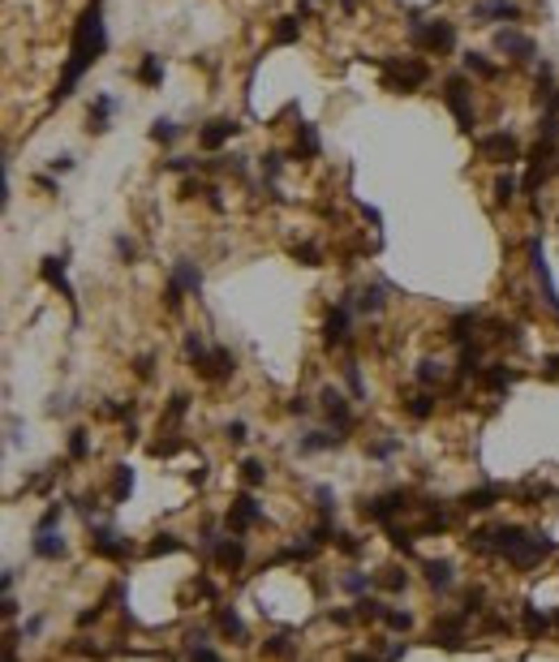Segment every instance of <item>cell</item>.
<instances>
[{
    "label": "cell",
    "mask_w": 559,
    "mask_h": 662,
    "mask_svg": "<svg viewBox=\"0 0 559 662\" xmlns=\"http://www.w3.org/2000/svg\"><path fill=\"white\" fill-rule=\"evenodd\" d=\"M99 5L104 0H95V5L78 17V26H73V52H69V65H65V78H61V86H56V104L61 99H69L73 95V86H78V78L82 73L104 56V47H108V31H104V13H99Z\"/></svg>",
    "instance_id": "cell-1"
},
{
    "label": "cell",
    "mask_w": 559,
    "mask_h": 662,
    "mask_svg": "<svg viewBox=\"0 0 559 662\" xmlns=\"http://www.w3.org/2000/svg\"><path fill=\"white\" fill-rule=\"evenodd\" d=\"M413 39L422 47H430V52H447V47L456 43V31L447 26V22H430V26H418L413 22Z\"/></svg>",
    "instance_id": "cell-2"
},
{
    "label": "cell",
    "mask_w": 559,
    "mask_h": 662,
    "mask_svg": "<svg viewBox=\"0 0 559 662\" xmlns=\"http://www.w3.org/2000/svg\"><path fill=\"white\" fill-rule=\"evenodd\" d=\"M443 99H447V108L456 112V121H461V130L469 134L473 130V108H469V99H465V78H447Z\"/></svg>",
    "instance_id": "cell-3"
},
{
    "label": "cell",
    "mask_w": 559,
    "mask_h": 662,
    "mask_svg": "<svg viewBox=\"0 0 559 662\" xmlns=\"http://www.w3.org/2000/svg\"><path fill=\"white\" fill-rule=\"evenodd\" d=\"M542 555H551V542H546V538L538 542V538H529V533H521V542H516L512 551H507V559H512L516 568H533Z\"/></svg>",
    "instance_id": "cell-4"
},
{
    "label": "cell",
    "mask_w": 559,
    "mask_h": 662,
    "mask_svg": "<svg viewBox=\"0 0 559 662\" xmlns=\"http://www.w3.org/2000/svg\"><path fill=\"white\" fill-rule=\"evenodd\" d=\"M477 151H482L487 160H495V164H512V160H516V142L507 138V134H491V138H482V142H477Z\"/></svg>",
    "instance_id": "cell-5"
},
{
    "label": "cell",
    "mask_w": 559,
    "mask_h": 662,
    "mask_svg": "<svg viewBox=\"0 0 559 662\" xmlns=\"http://www.w3.org/2000/svg\"><path fill=\"white\" fill-rule=\"evenodd\" d=\"M259 521V503H254L250 495H237V503L228 507V529H245Z\"/></svg>",
    "instance_id": "cell-6"
},
{
    "label": "cell",
    "mask_w": 559,
    "mask_h": 662,
    "mask_svg": "<svg viewBox=\"0 0 559 662\" xmlns=\"http://www.w3.org/2000/svg\"><path fill=\"white\" fill-rule=\"evenodd\" d=\"M323 336H327V344H344L349 340V305H336V310L327 314Z\"/></svg>",
    "instance_id": "cell-7"
},
{
    "label": "cell",
    "mask_w": 559,
    "mask_h": 662,
    "mask_svg": "<svg viewBox=\"0 0 559 662\" xmlns=\"http://www.w3.org/2000/svg\"><path fill=\"white\" fill-rule=\"evenodd\" d=\"M388 78H392V82H400V86H422V82H426V65H418V61L388 65Z\"/></svg>",
    "instance_id": "cell-8"
},
{
    "label": "cell",
    "mask_w": 559,
    "mask_h": 662,
    "mask_svg": "<svg viewBox=\"0 0 559 662\" xmlns=\"http://www.w3.org/2000/svg\"><path fill=\"white\" fill-rule=\"evenodd\" d=\"M323 409H327V417L336 422V430L344 435V430H349V422H353V417H349V404H344V396L327 387V392H323Z\"/></svg>",
    "instance_id": "cell-9"
},
{
    "label": "cell",
    "mask_w": 559,
    "mask_h": 662,
    "mask_svg": "<svg viewBox=\"0 0 559 662\" xmlns=\"http://www.w3.org/2000/svg\"><path fill=\"white\" fill-rule=\"evenodd\" d=\"M495 47H499V52L521 56V61H529V56H533V43H529L525 35H516V31H499V35H495Z\"/></svg>",
    "instance_id": "cell-10"
},
{
    "label": "cell",
    "mask_w": 559,
    "mask_h": 662,
    "mask_svg": "<svg viewBox=\"0 0 559 662\" xmlns=\"http://www.w3.org/2000/svg\"><path fill=\"white\" fill-rule=\"evenodd\" d=\"M233 134H237V125H233V121H211V125H207V130H202V134H198V142H202V146H207V151H215V146H224V142H228V138H233Z\"/></svg>",
    "instance_id": "cell-11"
},
{
    "label": "cell",
    "mask_w": 559,
    "mask_h": 662,
    "mask_svg": "<svg viewBox=\"0 0 559 662\" xmlns=\"http://www.w3.org/2000/svg\"><path fill=\"white\" fill-rule=\"evenodd\" d=\"M400 499H404L400 491H392V495H378V499L362 503V512H366V516H374V521H388V516L396 512V507H400Z\"/></svg>",
    "instance_id": "cell-12"
},
{
    "label": "cell",
    "mask_w": 559,
    "mask_h": 662,
    "mask_svg": "<svg viewBox=\"0 0 559 662\" xmlns=\"http://www.w3.org/2000/svg\"><path fill=\"white\" fill-rule=\"evenodd\" d=\"M430 641H439L443 649H461V619H439Z\"/></svg>",
    "instance_id": "cell-13"
},
{
    "label": "cell",
    "mask_w": 559,
    "mask_h": 662,
    "mask_svg": "<svg viewBox=\"0 0 559 662\" xmlns=\"http://www.w3.org/2000/svg\"><path fill=\"white\" fill-rule=\"evenodd\" d=\"M35 555H39V559H56V555H65L61 533H52V529H39V538H35Z\"/></svg>",
    "instance_id": "cell-14"
},
{
    "label": "cell",
    "mask_w": 559,
    "mask_h": 662,
    "mask_svg": "<svg viewBox=\"0 0 559 662\" xmlns=\"http://www.w3.org/2000/svg\"><path fill=\"white\" fill-rule=\"evenodd\" d=\"M91 538H95V551H99V555H108V559H121V555H125V542H116L112 529H95Z\"/></svg>",
    "instance_id": "cell-15"
},
{
    "label": "cell",
    "mask_w": 559,
    "mask_h": 662,
    "mask_svg": "<svg viewBox=\"0 0 559 662\" xmlns=\"http://www.w3.org/2000/svg\"><path fill=\"white\" fill-rule=\"evenodd\" d=\"M215 559H220L224 568H241V559H245V546H241L237 538H228V542H220V546H215Z\"/></svg>",
    "instance_id": "cell-16"
},
{
    "label": "cell",
    "mask_w": 559,
    "mask_h": 662,
    "mask_svg": "<svg viewBox=\"0 0 559 662\" xmlns=\"http://www.w3.org/2000/svg\"><path fill=\"white\" fill-rule=\"evenodd\" d=\"M43 275H47V284H56V288L73 301V288H69V279H65V259H47V263H43Z\"/></svg>",
    "instance_id": "cell-17"
},
{
    "label": "cell",
    "mask_w": 559,
    "mask_h": 662,
    "mask_svg": "<svg viewBox=\"0 0 559 662\" xmlns=\"http://www.w3.org/2000/svg\"><path fill=\"white\" fill-rule=\"evenodd\" d=\"M112 108H116V99H108V95H99V99H95V112H91V125H86V130H95V134H104V130H108V112H112Z\"/></svg>",
    "instance_id": "cell-18"
},
{
    "label": "cell",
    "mask_w": 559,
    "mask_h": 662,
    "mask_svg": "<svg viewBox=\"0 0 559 662\" xmlns=\"http://www.w3.org/2000/svg\"><path fill=\"white\" fill-rule=\"evenodd\" d=\"M426 580L435 585V590H447V585H452V564H447V559H430V564H426Z\"/></svg>",
    "instance_id": "cell-19"
},
{
    "label": "cell",
    "mask_w": 559,
    "mask_h": 662,
    "mask_svg": "<svg viewBox=\"0 0 559 662\" xmlns=\"http://www.w3.org/2000/svg\"><path fill=\"white\" fill-rule=\"evenodd\" d=\"M198 284H202V275H198V267H194V263H181V267H176V275H172V288H181V293L190 288V293H194Z\"/></svg>",
    "instance_id": "cell-20"
},
{
    "label": "cell",
    "mask_w": 559,
    "mask_h": 662,
    "mask_svg": "<svg viewBox=\"0 0 559 662\" xmlns=\"http://www.w3.org/2000/svg\"><path fill=\"white\" fill-rule=\"evenodd\" d=\"M503 491L499 486H482V491H469L465 495V507H473V512H482V507H491V499H499Z\"/></svg>",
    "instance_id": "cell-21"
},
{
    "label": "cell",
    "mask_w": 559,
    "mask_h": 662,
    "mask_svg": "<svg viewBox=\"0 0 559 662\" xmlns=\"http://www.w3.org/2000/svg\"><path fill=\"white\" fill-rule=\"evenodd\" d=\"M138 78H142L146 86H155V82L164 78V61H160V56H146V61L138 65Z\"/></svg>",
    "instance_id": "cell-22"
},
{
    "label": "cell",
    "mask_w": 559,
    "mask_h": 662,
    "mask_svg": "<svg viewBox=\"0 0 559 662\" xmlns=\"http://www.w3.org/2000/svg\"><path fill=\"white\" fill-rule=\"evenodd\" d=\"M477 17H516V5H503V0H487V5H477Z\"/></svg>",
    "instance_id": "cell-23"
},
{
    "label": "cell",
    "mask_w": 559,
    "mask_h": 662,
    "mask_svg": "<svg viewBox=\"0 0 559 662\" xmlns=\"http://www.w3.org/2000/svg\"><path fill=\"white\" fill-rule=\"evenodd\" d=\"M473 323H477L473 314H456V318H452V331H447V336H452V340H465V336H473Z\"/></svg>",
    "instance_id": "cell-24"
},
{
    "label": "cell",
    "mask_w": 559,
    "mask_h": 662,
    "mask_svg": "<svg viewBox=\"0 0 559 662\" xmlns=\"http://www.w3.org/2000/svg\"><path fill=\"white\" fill-rule=\"evenodd\" d=\"M340 439H344V435H306L297 447H301V452H319V447H332V443H340Z\"/></svg>",
    "instance_id": "cell-25"
},
{
    "label": "cell",
    "mask_w": 559,
    "mask_h": 662,
    "mask_svg": "<svg viewBox=\"0 0 559 662\" xmlns=\"http://www.w3.org/2000/svg\"><path fill=\"white\" fill-rule=\"evenodd\" d=\"M465 69H473L477 78H495V65H491L487 56H477V52H469V56H465Z\"/></svg>",
    "instance_id": "cell-26"
},
{
    "label": "cell",
    "mask_w": 559,
    "mask_h": 662,
    "mask_svg": "<svg viewBox=\"0 0 559 662\" xmlns=\"http://www.w3.org/2000/svg\"><path fill=\"white\" fill-rule=\"evenodd\" d=\"M297 35H301V26H297V17H284V22H280V26H275V43H293Z\"/></svg>",
    "instance_id": "cell-27"
},
{
    "label": "cell",
    "mask_w": 559,
    "mask_h": 662,
    "mask_svg": "<svg viewBox=\"0 0 559 662\" xmlns=\"http://www.w3.org/2000/svg\"><path fill=\"white\" fill-rule=\"evenodd\" d=\"M215 624H220L224 632H233V636H245V624L233 615V610H220V615H215Z\"/></svg>",
    "instance_id": "cell-28"
},
{
    "label": "cell",
    "mask_w": 559,
    "mask_h": 662,
    "mask_svg": "<svg viewBox=\"0 0 559 662\" xmlns=\"http://www.w3.org/2000/svg\"><path fill=\"white\" fill-rule=\"evenodd\" d=\"M358 615H362V619H383L388 610H383V602H374V598H362V602H358Z\"/></svg>",
    "instance_id": "cell-29"
},
{
    "label": "cell",
    "mask_w": 559,
    "mask_h": 662,
    "mask_svg": "<svg viewBox=\"0 0 559 662\" xmlns=\"http://www.w3.org/2000/svg\"><path fill=\"white\" fill-rule=\"evenodd\" d=\"M176 134H181V130H176L172 121H155V125H151V138H155V142H172Z\"/></svg>",
    "instance_id": "cell-30"
},
{
    "label": "cell",
    "mask_w": 559,
    "mask_h": 662,
    "mask_svg": "<svg viewBox=\"0 0 559 662\" xmlns=\"http://www.w3.org/2000/svg\"><path fill=\"white\" fill-rule=\"evenodd\" d=\"M495 198L499 202H512L516 198V176H499V181H495Z\"/></svg>",
    "instance_id": "cell-31"
},
{
    "label": "cell",
    "mask_w": 559,
    "mask_h": 662,
    "mask_svg": "<svg viewBox=\"0 0 559 662\" xmlns=\"http://www.w3.org/2000/svg\"><path fill=\"white\" fill-rule=\"evenodd\" d=\"M378 305H383V288H366V293L358 297V310H370V314H374Z\"/></svg>",
    "instance_id": "cell-32"
},
{
    "label": "cell",
    "mask_w": 559,
    "mask_h": 662,
    "mask_svg": "<svg viewBox=\"0 0 559 662\" xmlns=\"http://www.w3.org/2000/svg\"><path fill=\"white\" fill-rule=\"evenodd\" d=\"M301 155H319V134H314V125H301Z\"/></svg>",
    "instance_id": "cell-33"
},
{
    "label": "cell",
    "mask_w": 559,
    "mask_h": 662,
    "mask_svg": "<svg viewBox=\"0 0 559 662\" xmlns=\"http://www.w3.org/2000/svg\"><path fill=\"white\" fill-rule=\"evenodd\" d=\"M418 378H422V383H439V378H443V366H439V362H422V366H418Z\"/></svg>",
    "instance_id": "cell-34"
},
{
    "label": "cell",
    "mask_w": 559,
    "mask_h": 662,
    "mask_svg": "<svg viewBox=\"0 0 559 662\" xmlns=\"http://www.w3.org/2000/svg\"><path fill=\"white\" fill-rule=\"evenodd\" d=\"M241 469H245V482H250V486H259V482L267 477V465H263V461H245Z\"/></svg>",
    "instance_id": "cell-35"
},
{
    "label": "cell",
    "mask_w": 559,
    "mask_h": 662,
    "mask_svg": "<svg viewBox=\"0 0 559 662\" xmlns=\"http://www.w3.org/2000/svg\"><path fill=\"white\" fill-rule=\"evenodd\" d=\"M168 551H181V542H176L172 533H160V538L151 542V555H168Z\"/></svg>",
    "instance_id": "cell-36"
},
{
    "label": "cell",
    "mask_w": 559,
    "mask_h": 662,
    "mask_svg": "<svg viewBox=\"0 0 559 662\" xmlns=\"http://www.w3.org/2000/svg\"><path fill=\"white\" fill-rule=\"evenodd\" d=\"M69 456H73V461H82V456H86V435H82V430H73V435H69Z\"/></svg>",
    "instance_id": "cell-37"
},
{
    "label": "cell",
    "mask_w": 559,
    "mask_h": 662,
    "mask_svg": "<svg viewBox=\"0 0 559 662\" xmlns=\"http://www.w3.org/2000/svg\"><path fill=\"white\" fill-rule=\"evenodd\" d=\"M383 624H388V628H396V632H404V628H409L413 619L404 615V610H388V615H383Z\"/></svg>",
    "instance_id": "cell-38"
},
{
    "label": "cell",
    "mask_w": 559,
    "mask_h": 662,
    "mask_svg": "<svg viewBox=\"0 0 559 662\" xmlns=\"http://www.w3.org/2000/svg\"><path fill=\"white\" fill-rule=\"evenodd\" d=\"M538 130H542V138H551V142H555V138H559V116H555V112H546Z\"/></svg>",
    "instance_id": "cell-39"
},
{
    "label": "cell",
    "mask_w": 559,
    "mask_h": 662,
    "mask_svg": "<svg viewBox=\"0 0 559 662\" xmlns=\"http://www.w3.org/2000/svg\"><path fill=\"white\" fill-rule=\"evenodd\" d=\"M130 491H134V473H130V469H121V473H116V499H125Z\"/></svg>",
    "instance_id": "cell-40"
},
{
    "label": "cell",
    "mask_w": 559,
    "mask_h": 662,
    "mask_svg": "<svg viewBox=\"0 0 559 662\" xmlns=\"http://www.w3.org/2000/svg\"><path fill=\"white\" fill-rule=\"evenodd\" d=\"M383 585H388V590H404V585H409V576H404L400 568H388V576H383Z\"/></svg>",
    "instance_id": "cell-41"
},
{
    "label": "cell",
    "mask_w": 559,
    "mask_h": 662,
    "mask_svg": "<svg viewBox=\"0 0 559 662\" xmlns=\"http://www.w3.org/2000/svg\"><path fill=\"white\" fill-rule=\"evenodd\" d=\"M293 254H297V259L306 263V267H319V249H314V245H297Z\"/></svg>",
    "instance_id": "cell-42"
},
{
    "label": "cell",
    "mask_w": 559,
    "mask_h": 662,
    "mask_svg": "<svg viewBox=\"0 0 559 662\" xmlns=\"http://www.w3.org/2000/svg\"><path fill=\"white\" fill-rule=\"evenodd\" d=\"M512 378H516L512 370H491V374H487V383H491V387H507Z\"/></svg>",
    "instance_id": "cell-43"
},
{
    "label": "cell",
    "mask_w": 559,
    "mask_h": 662,
    "mask_svg": "<svg viewBox=\"0 0 559 662\" xmlns=\"http://www.w3.org/2000/svg\"><path fill=\"white\" fill-rule=\"evenodd\" d=\"M409 413H413V417H430V400H426V396H413V400H409Z\"/></svg>",
    "instance_id": "cell-44"
},
{
    "label": "cell",
    "mask_w": 559,
    "mask_h": 662,
    "mask_svg": "<svg viewBox=\"0 0 559 662\" xmlns=\"http://www.w3.org/2000/svg\"><path fill=\"white\" fill-rule=\"evenodd\" d=\"M525 624H529V632H546V615H538V610H529Z\"/></svg>",
    "instance_id": "cell-45"
},
{
    "label": "cell",
    "mask_w": 559,
    "mask_h": 662,
    "mask_svg": "<svg viewBox=\"0 0 559 662\" xmlns=\"http://www.w3.org/2000/svg\"><path fill=\"white\" fill-rule=\"evenodd\" d=\"M194 662H220V654H211L207 645H194V654H190Z\"/></svg>",
    "instance_id": "cell-46"
},
{
    "label": "cell",
    "mask_w": 559,
    "mask_h": 662,
    "mask_svg": "<svg viewBox=\"0 0 559 662\" xmlns=\"http://www.w3.org/2000/svg\"><path fill=\"white\" fill-rule=\"evenodd\" d=\"M56 521H61V507H47V512H43V521H39V529H52Z\"/></svg>",
    "instance_id": "cell-47"
},
{
    "label": "cell",
    "mask_w": 559,
    "mask_h": 662,
    "mask_svg": "<svg viewBox=\"0 0 559 662\" xmlns=\"http://www.w3.org/2000/svg\"><path fill=\"white\" fill-rule=\"evenodd\" d=\"M263 172H267V176L280 172V155H275V151H271V155H263Z\"/></svg>",
    "instance_id": "cell-48"
},
{
    "label": "cell",
    "mask_w": 559,
    "mask_h": 662,
    "mask_svg": "<svg viewBox=\"0 0 559 662\" xmlns=\"http://www.w3.org/2000/svg\"><path fill=\"white\" fill-rule=\"evenodd\" d=\"M469 610H482V594H477V590L465 594V615H469Z\"/></svg>",
    "instance_id": "cell-49"
},
{
    "label": "cell",
    "mask_w": 559,
    "mask_h": 662,
    "mask_svg": "<svg viewBox=\"0 0 559 662\" xmlns=\"http://www.w3.org/2000/svg\"><path fill=\"white\" fill-rule=\"evenodd\" d=\"M344 590H353V594H362V590H366V580H362V576H344Z\"/></svg>",
    "instance_id": "cell-50"
},
{
    "label": "cell",
    "mask_w": 559,
    "mask_h": 662,
    "mask_svg": "<svg viewBox=\"0 0 559 662\" xmlns=\"http://www.w3.org/2000/svg\"><path fill=\"white\" fill-rule=\"evenodd\" d=\"M228 439L241 443V439H245V426H241V422H233V426H228Z\"/></svg>",
    "instance_id": "cell-51"
},
{
    "label": "cell",
    "mask_w": 559,
    "mask_h": 662,
    "mask_svg": "<svg viewBox=\"0 0 559 662\" xmlns=\"http://www.w3.org/2000/svg\"><path fill=\"white\" fill-rule=\"evenodd\" d=\"M349 662H374V658H366V654H353V658H349Z\"/></svg>",
    "instance_id": "cell-52"
},
{
    "label": "cell",
    "mask_w": 559,
    "mask_h": 662,
    "mask_svg": "<svg viewBox=\"0 0 559 662\" xmlns=\"http://www.w3.org/2000/svg\"><path fill=\"white\" fill-rule=\"evenodd\" d=\"M555 108H559V95H555Z\"/></svg>",
    "instance_id": "cell-53"
},
{
    "label": "cell",
    "mask_w": 559,
    "mask_h": 662,
    "mask_svg": "<svg viewBox=\"0 0 559 662\" xmlns=\"http://www.w3.org/2000/svg\"><path fill=\"white\" fill-rule=\"evenodd\" d=\"M555 624H559V615H555Z\"/></svg>",
    "instance_id": "cell-54"
}]
</instances>
